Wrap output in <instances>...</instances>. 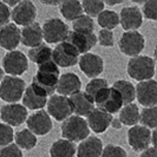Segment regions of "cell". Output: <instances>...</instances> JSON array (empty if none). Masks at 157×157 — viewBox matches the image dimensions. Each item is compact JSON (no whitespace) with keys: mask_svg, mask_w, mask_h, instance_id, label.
<instances>
[{"mask_svg":"<svg viewBox=\"0 0 157 157\" xmlns=\"http://www.w3.org/2000/svg\"><path fill=\"white\" fill-rule=\"evenodd\" d=\"M122 124L129 126H135L140 122V110L136 104H126L124 105L121 112H119V118Z\"/></svg>","mask_w":157,"mask_h":157,"instance_id":"cell-29","label":"cell"},{"mask_svg":"<svg viewBox=\"0 0 157 157\" xmlns=\"http://www.w3.org/2000/svg\"><path fill=\"white\" fill-rule=\"evenodd\" d=\"M23 103L24 106L30 109V110H40L46 105L47 97H45L43 94H40L39 91L31 84L24 91Z\"/></svg>","mask_w":157,"mask_h":157,"instance_id":"cell-24","label":"cell"},{"mask_svg":"<svg viewBox=\"0 0 157 157\" xmlns=\"http://www.w3.org/2000/svg\"><path fill=\"white\" fill-rule=\"evenodd\" d=\"M47 105V115L55 118L56 121L64 122L66 118L72 116V105L69 99V97L53 94L50 97V99L46 103Z\"/></svg>","mask_w":157,"mask_h":157,"instance_id":"cell-6","label":"cell"},{"mask_svg":"<svg viewBox=\"0 0 157 157\" xmlns=\"http://www.w3.org/2000/svg\"><path fill=\"white\" fill-rule=\"evenodd\" d=\"M69 99L72 105L73 113H76V116H78V117L83 118L84 116H87L94 109V104L92 99L84 91H79L77 94H72L69 97Z\"/></svg>","mask_w":157,"mask_h":157,"instance_id":"cell-22","label":"cell"},{"mask_svg":"<svg viewBox=\"0 0 157 157\" xmlns=\"http://www.w3.org/2000/svg\"><path fill=\"white\" fill-rule=\"evenodd\" d=\"M80 89H82V82L76 73L67 72L59 77L56 91L59 94V96L67 97L79 92Z\"/></svg>","mask_w":157,"mask_h":157,"instance_id":"cell-19","label":"cell"},{"mask_svg":"<svg viewBox=\"0 0 157 157\" xmlns=\"http://www.w3.org/2000/svg\"><path fill=\"white\" fill-rule=\"evenodd\" d=\"M145 40L144 37L137 31H128L122 34L119 39V48L124 55L129 57H137L140 56L144 48Z\"/></svg>","mask_w":157,"mask_h":157,"instance_id":"cell-8","label":"cell"},{"mask_svg":"<svg viewBox=\"0 0 157 157\" xmlns=\"http://www.w3.org/2000/svg\"><path fill=\"white\" fill-rule=\"evenodd\" d=\"M112 87L121 94L122 99H123V104H131L136 98V92H135V86L128 80H117L113 83Z\"/></svg>","mask_w":157,"mask_h":157,"instance_id":"cell-30","label":"cell"},{"mask_svg":"<svg viewBox=\"0 0 157 157\" xmlns=\"http://www.w3.org/2000/svg\"><path fill=\"white\" fill-rule=\"evenodd\" d=\"M90 134L86 121L78 116H70L62 124V136L70 142H82Z\"/></svg>","mask_w":157,"mask_h":157,"instance_id":"cell-3","label":"cell"},{"mask_svg":"<svg viewBox=\"0 0 157 157\" xmlns=\"http://www.w3.org/2000/svg\"><path fill=\"white\" fill-rule=\"evenodd\" d=\"M94 104L97 105V109L105 111L108 113H116L123 108V99L121 94L113 87H104L94 96Z\"/></svg>","mask_w":157,"mask_h":157,"instance_id":"cell-4","label":"cell"},{"mask_svg":"<svg viewBox=\"0 0 157 157\" xmlns=\"http://www.w3.org/2000/svg\"><path fill=\"white\" fill-rule=\"evenodd\" d=\"M59 77H60L59 67L52 60L38 66L37 73L32 80V85L45 97L50 94L53 96Z\"/></svg>","mask_w":157,"mask_h":157,"instance_id":"cell-1","label":"cell"},{"mask_svg":"<svg viewBox=\"0 0 157 157\" xmlns=\"http://www.w3.org/2000/svg\"><path fill=\"white\" fill-rule=\"evenodd\" d=\"M157 109L156 106L152 108H144L140 113V122L148 129H155L157 125Z\"/></svg>","mask_w":157,"mask_h":157,"instance_id":"cell-34","label":"cell"},{"mask_svg":"<svg viewBox=\"0 0 157 157\" xmlns=\"http://www.w3.org/2000/svg\"><path fill=\"white\" fill-rule=\"evenodd\" d=\"M119 23L122 27L128 31H136L137 29L141 27L143 23V17H142L141 11L135 6H129V7L122 8L121 14H119Z\"/></svg>","mask_w":157,"mask_h":157,"instance_id":"cell-20","label":"cell"},{"mask_svg":"<svg viewBox=\"0 0 157 157\" xmlns=\"http://www.w3.org/2000/svg\"><path fill=\"white\" fill-rule=\"evenodd\" d=\"M41 32H43V39H45L46 43L56 44L65 40L69 33V27L63 20L58 18H52L45 21L44 26L41 27Z\"/></svg>","mask_w":157,"mask_h":157,"instance_id":"cell-7","label":"cell"},{"mask_svg":"<svg viewBox=\"0 0 157 157\" xmlns=\"http://www.w3.org/2000/svg\"><path fill=\"white\" fill-rule=\"evenodd\" d=\"M109 84H108V80L106 79H103V78H94L91 79V82H89L86 84V87H85V94L92 99L94 102V96L98 94L102 89L104 87H108Z\"/></svg>","mask_w":157,"mask_h":157,"instance_id":"cell-36","label":"cell"},{"mask_svg":"<svg viewBox=\"0 0 157 157\" xmlns=\"http://www.w3.org/2000/svg\"><path fill=\"white\" fill-rule=\"evenodd\" d=\"M13 129L5 123H0V148L2 149L4 147H7L13 142Z\"/></svg>","mask_w":157,"mask_h":157,"instance_id":"cell-37","label":"cell"},{"mask_svg":"<svg viewBox=\"0 0 157 157\" xmlns=\"http://www.w3.org/2000/svg\"><path fill=\"white\" fill-rule=\"evenodd\" d=\"M78 57L77 51L66 41L59 43L52 51V60L57 66L60 67H70L76 65L78 63Z\"/></svg>","mask_w":157,"mask_h":157,"instance_id":"cell-12","label":"cell"},{"mask_svg":"<svg viewBox=\"0 0 157 157\" xmlns=\"http://www.w3.org/2000/svg\"><path fill=\"white\" fill-rule=\"evenodd\" d=\"M97 21L103 30L112 31V29L117 27V25L119 24V17L115 11L104 10L97 16Z\"/></svg>","mask_w":157,"mask_h":157,"instance_id":"cell-31","label":"cell"},{"mask_svg":"<svg viewBox=\"0 0 157 157\" xmlns=\"http://www.w3.org/2000/svg\"><path fill=\"white\" fill-rule=\"evenodd\" d=\"M0 118L11 128L19 126L26 121L27 110L21 104H7L0 109Z\"/></svg>","mask_w":157,"mask_h":157,"instance_id":"cell-14","label":"cell"},{"mask_svg":"<svg viewBox=\"0 0 157 157\" xmlns=\"http://www.w3.org/2000/svg\"><path fill=\"white\" fill-rule=\"evenodd\" d=\"M86 123L89 129L96 134H102L105 132L106 129L110 126L111 121H112V115L101 110V109H94L86 116Z\"/></svg>","mask_w":157,"mask_h":157,"instance_id":"cell-18","label":"cell"},{"mask_svg":"<svg viewBox=\"0 0 157 157\" xmlns=\"http://www.w3.org/2000/svg\"><path fill=\"white\" fill-rule=\"evenodd\" d=\"M2 71H5L7 75H11L12 77L20 76L29 69L27 57H25L23 52L17 50L10 51L2 59Z\"/></svg>","mask_w":157,"mask_h":157,"instance_id":"cell-9","label":"cell"},{"mask_svg":"<svg viewBox=\"0 0 157 157\" xmlns=\"http://www.w3.org/2000/svg\"><path fill=\"white\" fill-rule=\"evenodd\" d=\"M25 91V82L19 77L5 76L0 82V98L7 103H17Z\"/></svg>","mask_w":157,"mask_h":157,"instance_id":"cell-5","label":"cell"},{"mask_svg":"<svg viewBox=\"0 0 157 157\" xmlns=\"http://www.w3.org/2000/svg\"><path fill=\"white\" fill-rule=\"evenodd\" d=\"M29 58L31 62L36 63L39 66L48 62H52V50L45 44H40L38 46L30 48Z\"/></svg>","mask_w":157,"mask_h":157,"instance_id":"cell-27","label":"cell"},{"mask_svg":"<svg viewBox=\"0 0 157 157\" xmlns=\"http://www.w3.org/2000/svg\"><path fill=\"white\" fill-rule=\"evenodd\" d=\"M79 69L89 78H96L104 70V62L102 57L94 53H85L79 59Z\"/></svg>","mask_w":157,"mask_h":157,"instance_id":"cell-16","label":"cell"},{"mask_svg":"<svg viewBox=\"0 0 157 157\" xmlns=\"http://www.w3.org/2000/svg\"><path fill=\"white\" fill-rule=\"evenodd\" d=\"M83 11H85L87 17H97L102 11H104V2L99 0H84L80 2Z\"/></svg>","mask_w":157,"mask_h":157,"instance_id":"cell-35","label":"cell"},{"mask_svg":"<svg viewBox=\"0 0 157 157\" xmlns=\"http://www.w3.org/2000/svg\"><path fill=\"white\" fill-rule=\"evenodd\" d=\"M16 145L19 149L31 150L37 145V137L29 129H24L16 135Z\"/></svg>","mask_w":157,"mask_h":157,"instance_id":"cell-32","label":"cell"},{"mask_svg":"<svg viewBox=\"0 0 157 157\" xmlns=\"http://www.w3.org/2000/svg\"><path fill=\"white\" fill-rule=\"evenodd\" d=\"M143 14L150 20H157V1L150 0L143 5Z\"/></svg>","mask_w":157,"mask_h":157,"instance_id":"cell-39","label":"cell"},{"mask_svg":"<svg viewBox=\"0 0 157 157\" xmlns=\"http://www.w3.org/2000/svg\"><path fill=\"white\" fill-rule=\"evenodd\" d=\"M27 128L33 135H44L48 134L52 129V121L51 117L47 115V112L39 110L38 112L32 113L27 118Z\"/></svg>","mask_w":157,"mask_h":157,"instance_id":"cell-17","label":"cell"},{"mask_svg":"<svg viewBox=\"0 0 157 157\" xmlns=\"http://www.w3.org/2000/svg\"><path fill=\"white\" fill-rule=\"evenodd\" d=\"M20 41L25 46L33 47L43 44V32L39 23H32L20 31Z\"/></svg>","mask_w":157,"mask_h":157,"instance_id":"cell-23","label":"cell"},{"mask_svg":"<svg viewBox=\"0 0 157 157\" xmlns=\"http://www.w3.org/2000/svg\"><path fill=\"white\" fill-rule=\"evenodd\" d=\"M60 13L63 14L65 19L75 21L77 18L83 16V8L80 2L77 0H67V1H62L59 5Z\"/></svg>","mask_w":157,"mask_h":157,"instance_id":"cell-28","label":"cell"},{"mask_svg":"<svg viewBox=\"0 0 157 157\" xmlns=\"http://www.w3.org/2000/svg\"><path fill=\"white\" fill-rule=\"evenodd\" d=\"M97 40L99 41V44L102 46L105 47H112L113 44H115L113 33H112V31H108V30H101L99 33H98Z\"/></svg>","mask_w":157,"mask_h":157,"instance_id":"cell-40","label":"cell"},{"mask_svg":"<svg viewBox=\"0 0 157 157\" xmlns=\"http://www.w3.org/2000/svg\"><path fill=\"white\" fill-rule=\"evenodd\" d=\"M2 78H4V71H2V69H0V82L2 80Z\"/></svg>","mask_w":157,"mask_h":157,"instance_id":"cell-45","label":"cell"},{"mask_svg":"<svg viewBox=\"0 0 157 157\" xmlns=\"http://www.w3.org/2000/svg\"><path fill=\"white\" fill-rule=\"evenodd\" d=\"M136 98L145 108H152L157 104V83L155 79L140 82L135 87Z\"/></svg>","mask_w":157,"mask_h":157,"instance_id":"cell-13","label":"cell"},{"mask_svg":"<svg viewBox=\"0 0 157 157\" xmlns=\"http://www.w3.org/2000/svg\"><path fill=\"white\" fill-rule=\"evenodd\" d=\"M110 125L113 126L115 129H121V128H122V123H121V121H119L118 118H112Z\"/></svg>","mask_w":157,"mask_h":157,"instance_id":"cell-44","label":"cell"},{"mask_svg":"<svg viewBox=\"0 0 157 157\" xmlns=\"http://www.w3.org/2000/svg\"><path fill=\"white\" fill-rule=\"evenodd\" d=\"M64 41L70 44L78 55L87 53L97 44V36L94 33H80V32L69 31Z\"/></svg>","mask_w":157,"mask_h":157,"instance_id":"cell-11","label":"cell"},{"mask_svg":"<svg viewBox=\"0 0 157 157\" xmlns=\"http://www.w3.org/2000/svg\"><path fill=\"white\" fill-rule=\"evenodd\" d=\"M101 157H126V151L119 145L108 144L103 149Z\"/></svg>","mask_w":157,"mask_h":157,"instance_id":"cell-38","label":"cell"},{"mask_svg":"<svg viewBox=\"0 0 157 157\" xmlns=\"http://www.w3.org/2000/svg\"><path fill=\"white\" fill-rule=\"evenodd\" d=\"M20 43V30L14 24H10L0 29V47L14 51Z\"/></svg>","mask_w":157,"mask_h":157,"instance_id":"cell-21","label":"cell"},{"mask_svg":"<svg viewBox=\"0 0 157 157\" xmlns=\"http://www.w3.org/2000/svg\"><path fill=\"white\" fill-rule=\"evenodd\" d=\"M11 18V11L10 7L5 5L4 1H0V27L7 25Z\"/></svg>","mask_w":157,"mask_h":157,"instance_id":"cell-42","label":"cell"},{"mask_svg":"<svg viewBox=\"0 0 157 157\" xmlns=\"http://www.w3.org/2000/svg\"><path fill=\"white\" fill-rule=\"evenodd\" d=\"M76 145L75 143L66 140L56 141L50 148L51 157H75L76 156Z\"/></svg>","mask_w":157,"mask_h":157,"instance_id":"cell-26","label":"cell"},{"mask_svg":"<svg viewBox=\"0 0 157 157\" xmlns=\"http://www.w3.org/2000/svg\"><path fill=\"white\" fill-rule=\"evenodd\" d=\"M72 31L80 33H94V19L87 16H80L72 24Z\"/></svg>","mask_w":157,"mask_h":157,"instance_id":"cell-33","label":"cell"},{"mask_svg":"<svg viewBox=\"0 0 157 157\" xmlns=\"http://www.w3.org/2000/svg\"><path fill=\"white\" fill-rule=\"evenodd\" d=\"M0 157H23V152L16 144L11 143L0 150Z\"/></svg>","mask_w":157,"mask_h":157,"instance_id":"cell-41","label":"cell"},{"mask_svg":"<svg viewBox=\"0 0 157 157\" xmlns=\"http://www.w3.org/2000/svg\"><path fill=\"white\" fill-rule=\"evenodd\" d=\"M36 17H37V8L30 0L19 1L12 8V12H11V18L14 21V25H20L24 27L34 23Z\"/></svg>","mask_w":157,"mask_h":157,"instance_id":"cell-10","label":"cell"},{"mask_svg":"<svg viewBox=\"0 0 157 157\" xmlns=\"http://www.w3.org/2000/svg\"><path fill=\"white\" fill-rule=\"evenodd\" d=\"M128 142L135 151H144L151 144V131L145 126H132L128 131Z\"/></svg>","mask_w":157,"mask_h":157,"instance_id":"cell-15","label":"cell"},{"mask_svg":"<svg viewBox=\"0 0 157 157\" xmlns=\"http://www.w3.org/2000/svg\"><path fill=\"white\" fill-rule=\"evenodd\" d=\"M103 151V143L97 137H89L80 142L76 149L78 157H101Z\"/></svg>","mask_w":157,"mask_h":157,"instance_id":"cell-25","label":"cell"},{"mask_svg":"<svg viewBox=\"0 0 157 157\" xmlns=\"http://www.w3.org/2000/svg\"><path fill=\"white\" fill-rule=\"evenodd\" d=\"M128 73L132 79L145 82L155 75V60L148 56H137L129 60Z\"/></svg>","mask_w":157,"mask_h":157,"instance_id":"cell-2","label":"cell"},{"mask_svg":"<svg viewBox=\"0 0 157 157\" xmlns=\"http://www.w3.org/2000/svg\"><path fill=\"white\" fill-rule=\"evenodd\" d=\"M140 157H157V154H156V149H155V147H151V148H148L147 150H144L143 152L141 154V156Z\"/></svg>","mask_w":157,"mask_h":157,"instance_id":"cell-43","label":"cell"}]
</instances>
